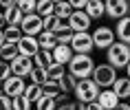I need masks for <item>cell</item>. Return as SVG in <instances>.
<instances>
[{"mask_svg": "<svg viewBox=\"0 0 130 110\" xmlns=\"http://www.w3.org/2000/svg\"><path fill=\"white\" fill-rule=\"evenodd\" d=\"M115 35H117V42H123L130 46V15L117 20V27H115Z\"/></svg>", "mask_w": 130, "mask_h": 110, "instance_id": "14", "label": "cell"}, {"mask_svg": "<svg viewBox=\"0 0 130 110\" xmlns=\"http://www.w3.org/2000/svg\"><path fill=\"white\" fill-rule=\"evenodd\" d=\"M5 18H7V27H20L24 20V13L18 7H11V9H5Z\"/></svg>", "mask_w": 130, "mask_h": 110, "instance_id": "20", "label": "cell"}, {"mask_svg": "<svg viewBox=\"0 0 130 110\" xmlns=\"http://www.w3.org/2000/svg\"><path fill=\"white\" fill-rule=\"evenodd\" d=\"M0 62H2V57H0Z\"/></svg>", "mask_w": 130, "mask_h": 110, "instance_id": "46", "label": "cell"}, {"mask_svg": "<svg viewBox=\"0 0 130 110\" xmlns=\"http://www.w3.org/2000/svg\"><path fill=\"white\" fill-rule=\"evenodd\" d=\"M99 86H97L95 82H93V77H88V79H79L77 82V88H75V97L77 101L82 103H93L99 99Z\"/></svg>", "mask_w": 130, "mask_h": 110, "instance_id": "3", "label": "cell"}, {"mask_svg": "<svg viewBox=\"0 0 130 110\" xmlns=\"http://www.w3.org/2000/svg\"><path fill=\"white\" fill-rule=\"evenodd\" d=\"M29 79H31V84L44 86V84H46V79H48V75H46V70H44V68H38V66H33V70H31Z\"/></svg>", "mask_w": 130, "mask_h": 110, "instance_id": "27", "label": "cell"}, {"mask_svg": "<svg viewBox=\"0 0 130 110\" xmlns=\"http://www.w3.org/2000/svg\"><path fill=\"white\" fill-rule=\"evenodd\" d=\"M84 11L90 15V20H99L102 15H106V2L104 0H90Z\"/></svg>", "mask_w": 130, "mask_h": 110, "instance_id": "16", "label": "cell"}, {"mask_svg": "<svg viewBox=\"0 0 130 110\" xmlns=\"http://www.w3.org/2000/svg\"><path fill=\"white\" fill-rule=\"evenodd\" d=\"M18 55H20V51H18V44H15V42H5L2 48H0V57H2V62H9V64H11Z\"/></svg>", "mask_w": 130, "mask_h": 110, "instance_id": "19", "label": "cell"}, {"mask_svg": "<svg viewBox=\"0 0 130 110\" xmlns=\"http://www.w3.org/2000/svg\"><path fill=\"white\" fill-rule=\"evenodd\" d=\"M51 2H55V5H57V2H64V0H51Z\"/></svg>", "mask_w": 130, "mask_h": 110, "instance_id": "45", "label": "cell"}, {"mask_svg": "<svg viewBox=\"0 0 130 110\" xmlns=\"http://www.w3.org/2000/svg\"><path fill=\"white\" fill-rule=\"evenodd\" d=\"M18 51H20V55H24V57H31V60H33L35 55L40 53V42H38V38L24 35V38L18 42Z\"/></svg>", "mask_w": 130, "mask_h": 110, "instance_id": "12", "label": "cell"}, {"mask_svg": "<svg viewBox=\"0 0 130 110\" xmlns=\"http://www.w3.org/2000/svg\"><path fill=\"white\" fill-rule=\"evenodd\" d=\"M7 29V18H5V11H0V31Z\"/></svg>", "mask_w": 130, "mask_h": 110, "instance_id": "39", "label": "cell"}, {"mask_svg": "<svg viewBox=\"0 0 130 110\" xmlns=\"http://www.w3.org/2000/svg\"><path fill=\"white\" fill-rule=\"evenodd\" d=\"M42 88H44V95H51V97H57L62 93L60 90V82H55V79H46V84H44Z\"/></svg>", "mask_w": 130, "mask_h": 110, "instance_id": "31", "label": "cell"}, {"mask_svg": "<svg viewBox=\"0 0 130 110\" xmlns=\"http://www.w3.org/2000/svg\"><path fill=\"white\" fill-rule=\"evenodd\" d=\"M86 110H104V108L97 101H93V103H86Z\"/></svg>", "mask_w": 130, "mask_h": 110, "instance_id": "40", "label": "cell"}, {"mask_svg": "<svg viewBox=\"0 0 130 110\" xmlns=\"http://www.w3.org/2000/svg\"><path fill=\"white\" fill-rule=\"evenodd\" d=\"M71 42H73V31H66V33H60V35H57V44L71 46Z\"/></svg>", "mask_w": 130, "mask_h": 110, "instance_id": "35", "label": "cell"}, {"mask_svg": "<svg viewBox=\"0 0 130 110\" xmlns=\"http://www.w3.org/2000/svg\"><path fill=\"white\" fill-rule=\"evenodd\" d=\"M46 75H48V79H55V82H60L62 77L66 75V68H64V64L53 62V64H51V66L46 68Z\"/></svg>", "mask_w": 130, "mask_h": 110, "instance_id": "24", "label": "cell"}, {"mask_svg": "<svg viewBox=\"0 0 130 110\" xmlns=\"http://www.w3.org/2000/svg\"><path fill=\"white\" fill-rule=\"evenodd\" d=\"M117 110H130V103L121 101V103H119V106H117Z\"/></svg>", "mask_w": 130, "mask_h": 110, "instance_id": "41", "label": "cell"}, {"mask_svg": "<svg viewBox=\"0 0 130 110\" xmlns=\"http://www.w3.org/2000/svg\"><path fill=\"white\" fill-rule=\"evenodd\" d=\"M15 7L20 9L24 15H31V13H35V9H38V0H18Z\"/></svg>", "mask_w": 130, "mask_h": 110, "instance_id": "29", "label": "cell"}, {"mask_svg": "<svg viewBox=\"0 0 130 110\" xmlns=\"http://www.w3.org/2000/svg\"><path fill=\"white\" fill-rule=\"evenodd\" d=\"M128 103H130V99H128Z\"/></svg>", "mask_w": 130, "mask_h": 110, "instance_id": "48", "label": "cell"}, {"mask_svg": "<svg viewBox=\"0 0 130 110\" xmlns=\"http://www.w3.org/2000/svg\"><path fill=\"white\" fill-rule=\"evenodd\" d=\"M90 15L86 13V11H73L69 18V27L73 33H84V31H88L90 29Z\"/></svg>", "mask_w": 130, "mask_h": 110, "instance_id": "10", "label": "cell"}, {"mask_svg": "<svg viewBox=\"0 0 130 110\" xmlns=\"http://www.w3.org/2000/svg\"><path fill=\"white\" fill-rule=\"evenodd\" d=\"M104 2H106V15L112 18V20H121L130 11L128 0H104Z\"/></svg>", "mask_w": 130, "mask_h": 110, "instance_id": "8", "label": "cell"}, {"mask_svg": "<svg viewBox=\"0 0 130 110\" xmlns=\"http://www.w3.org/2000/svg\"><path fill=\"white\" fill-rule=\"evenodd\" d=\"M2 90H5V95L15 99V97L24 95V90H27V84H24V77H18V75H11L7 82L2 84Z\"/></svg>", "mask_w": 130, "mask_h": 110, "instance_id": "9", "label": "cell"}, {"mask_svg": "<svg viewBox=\"0 0 130 110\" xmlns=\"http://www.w3.org/2000/svg\"><path fill=\"white\" fill-rule=\"evenodd\" d=\"M126 73H128V75H126V77H130V64H128V66H126Z\"/></svg>", "mask_w": 130, "mask_h": 110, "instance_id": "43", "label": "cell"}, {"mask_svg": "<svg viewBox=\"0 0 130 110\" xmlns=\"http://www.w3.org/2000/svg\"><path fill=\"white\" fill-rule=\"evenodd\" d=\"M106 57H108L110 66H115V68H126L130 64V46L123 44V42H115V44L106 51Z\"/></svg>", "mask_w": 130, "mask_h": 110, "instance_id": "2", "label": "cell"}, {"mask_svg": "<svg viewBox=\"0 0 130 110\" xmlns=\"http://www.w3.org/2000/svg\"><path fill=\"white\" fill-rule=\"evenodd\" d=\"M22 33L24 35H31V38H38V35L44 31V18L38 13H31V15H24V20L20 24Z\"/></svg>", "mask_w": 130, "mask_h": 110, "instance_id": "7", "label": "cell"}, {"mask_svg": "<svg viewBox=\"0 0 130 110\" xmlns=\"http://www.w3.org/2000/svg\"><path fill=\"white\" fill-rule=\"evenodd\" d=\"M11 75H13V73H11V64L9 62H0V82L5 84Z\"/></svg>", "mask_w": 130, "mask_h": 110, "instance_id": "33", "label": "cell"}, {"mask_svg": "<svg viewBox=\"0 0 130 110\" xmlns=\"http://www.w3.org/2000/svg\"><path fill=\"white\" fill-rule=\"evenodd\" d=\"M38 42H40L42 51H51V53H53L55 46H57V35L51 33V31H42V33L38 35Z\"/></svg>", "mask_w": 130, "mask_h": 110, "instance_id": "17", "label": "cell"}, {"mask_svg": "<svg viewBox=\"0 0 130 110\" xmlns=\"http://www.w3.org/2000/svg\"><path fill=\"white\" fill-rule=\"evenodd\" d=\"M95 60L90 57V55H77L71 60L69 64V73L71 75H75L77 79H88V77H93V70H95Z\"/></svg>", "mask_w": 130, "mask_h": 110, "instance_id": "1", "label": "cell"}, {"mask_svg": "<svg viewBox=\"0 0 130 110\" xmlns=\"http://www.w3.org/2000/svg\"><path fill=\"white\" fill-rule=\"evenodd\" d=\"M73 57H75V51L71 46H64V44H57L55 51H53V60L57 64H64V66H69Z\"/></svg>", "mask_w": 130, "mask_h": 110, "instance_id": "15", "label": "cell"}, {"mask_svg": "<svg viewBox=\"0 0 130 110\" xmlns=\"http://www.w3.org/2000/svg\"><path fill=\"white\" fill-rule=\"evenodd\" d=\"M2 93H5V90H2V82H0V95H2Z\"/></svg>", "mask_w": 130, "mask_h": 110, "instance_id": "44", "label": "cell"}, {"mask_svg": "<svg viewBox=\"0 0 130 110\" xmlns=\"http://www.w3.org/2000/svg\"><path fill=\"white\" fill-rule=\"evenodd\" d=\"M33 70V60L31 57H24V55H18L13 62H11V73L18 77H29Z\"/></svg>", "mask_w": 130, "mask_h": 110, "instance_id": "11", "label": "cell"}, {"mask_svg": "<svg viewBox=\"0 0 130 110\" xmlns=\"http://www.w3.org/2000/svg\"><path fill=\"white\" fill-rule=\"evenodd\" d=\"M71 13H73V7L69 5V0H64V2H57V5H55V15H57V18L69 20Z\"/></svg>", "mask_w": 130, "mask_h": 110, "instance_id": "28", "label": "cell"}, {"mask_svg": "<svg viewBox=\"0 0 130 110\" xmlns=\"http://www.w3.org/2000/svg\"><path fill=\"white\" fill-rule=\"evenodd\" d=\"M88 2H90V0H69V5L73 7V11H84Z\"/></svg>", "mask_w": 130, "mask_h": 110, "instance_id": "36", "label": "cell"}, {"mask_svg": "<svg viewBox=\"0 0 130 110\" xmlns=\"http://www.w3.org/2000/svg\"><path fill=\"white\" fill-rule=\"evenodd\" d=\"M97 103H99L104 110H117V106L121 103V99L115 95V90H112V88H104L102 93H99Z\"/></svg>", "mask_w": 130, "mask_h": 110, "instance_id": "13", "label": "cell"}, {"mask_svg": "<svg viewBox=\"0 0 130 110\" xmlns=\"http://www.w3.org/2000/svg\"><path fill=\"white\" fill-rule=\"evenodd\" d=\"M53 62H55V60H53V53H51V51H42V48H40V53L33 57V66H38V68H44V70H46Z\"/></svg>", "mask_w": 130, "mask_h": 110, "instance_id": "21", "label": "cell"}, {"mask_svg": "<svg viewBox=\"0 0 130 110\" xmlns=\"http://www.w3.org/2000/svg\"><path fill=\"white\" fill-rule=\"evenodd\" d=\"M7 42V38H5V31H0V48H2V44Z\"/></svg>", "mask_w": 130, "mask_h": 110, "instance_id": "42", "label": "cell"}, {"mask_svg": "<svg viewBox=\"0 0 130 110\" xmlns=\"http://www.w3.org/2000/svg\"><path fill=\"white\" fill-rule=\"evenodd\" d=\"M128 2H130V0H128Z\"/></svg>", "mask_w": 130, "mask_h": 110, "instance_id": "49", "label": "cell"}, {"mask_svg": "<svg viewBox=\"0 0 130 110\" xmlns=\"http://www.w3.org/2000/svg\"><path fill=\"white\" fill-rule=\"evenodd\" d=\"M0 110H13V99L7 97L5 93L0 95Z\"/></svg>", "mask_w": 130, "mask_h": 110, "instance_id": "34", "label": "cell"}, {"mask_svg": "<svg viewBox=\"0 0 130 110\" xmlns=\"http://www.w3.org/2000/svg\"><path fill=\"white\" fill-rule=\"evenodd\" d=\"M5 38H7V42H15V44H18V42L24 38V33H22L20 27H7L5 29Z\"/></svg>", "mask_w": 130, "mask_h": 110, "instance_id": "30", "label": "cell"}, {"mask_svg": "<svg viewBox=\"0 0 130 110\" xmlns=\"http://www.w3.org/2000/svg\"><path fill=\"white\" fill-rule=\"evenodd\" d=\"M77 82H79V79H77L75 75L66 73V75H64V77L60 79V90H62V93H66V95H69V93H75V88H77Z\"/></svg>", "mask_w": 130, "mask_h": 110, "instance_id": "22", "label": "cell"}, {"mask_svg": "<svg viewBox=\"0 0 130 110\" xmlns=\"http://www.w3.org/2000/svg\"><path fill=\"white\" fill-rule=\"evenodd\" d=\"M71 48H73L77 55H90V51L95 48V42H93V33H88V31H84V33H73V42H71Z\"/></svg>", "mask_w": 130, "mask_h": 110, "instance_id": "6", "label": "cell"}, {"mask_svg": "<svg viewBox=\"0 0 130 110\" xmlns=\"http://www.w3.org/2000/svg\"><path fill=\"white\" fill-rule=\"evenodd\" d=\"M13 110H33V108H31V101H29L27 97L20 95V97L13 99Z\"/></svg>", "mask_w": 130, "mask_h": 110, "instance_id": "32", "label": "cell"}, {"mask_svg": "<svg viewBox=\"0 0 130 110\" xmlns=\"http://www.w3.org/2000/svg\"><path fill=\"white\" fill-rule=\"evenodd\" d=\"M42 95H44V88H42V86H38V84H29L27 90H24V97H27L31 103H35Z\"/></svg>", "mask_w": 130, "mask_h": 110, "instance_id": "25", "label": "cell"}, {"mask_svg": "<svg viewBox=\"0 0 130 110\" xmlns=\"http://www.w3.org/2000/svg\"><path fill=\"white\" fill-rule=\"evenodd\" d=\"M18 5V0H0V7L2 9H11V7H15Z\"/></svg>", "mask_w": 130, "mask_h": 110, "instance_id": "38", "label": "cell"}, {"mask_svg": "<svg viewBox=\"0 0 130 110\" xmlns=\"http://www.w3.org/2000/svg\"><path fill=\"white\" fill-rule=\"evenodd\" d=\"M64 110H86V103H82V101H71Z\"/></svg>", "mask_w": 130, "mask_h": 110, "instance_id": "37", "label": "cell"}, {"mask_svg": "<svg viewBox=\"0 0 130 110\" xmlns=\"http://www.w3.org/2000/svg\"><path fill=\"white\" fill-rule=\"evenodd\" d=\"M35 108H38V110H57L55 97H51V95H42L40 99L35 101Z\"/></svg>", "mask_w": 130, "mask_h": 110, "instance_id": "26", "label": "cell"}, {"mask_svg": "<svg viewBox=\"0 0 130 110\" xmlns=\"http://www.w3.org/2000/svg\"><path fill=\"white\" fill-rule=\"evenodd\" d=\"M35 13L42 15V18L55 15V2H51V0H38V9H35Z\"/></svg>", "mask_w": 130, "mask_h": 110, "instance_id": "23", "label": "cell"}, {"mask_svg": "<svg viewBox=\"0 0 130 110\" xmlns=\"http://www.w3.org/2000/svg\"><path fill=\"white\" fill-rule=\"evenodd\" d=\"M93 82L99 86V88H112V84L117 82V68L106 64H97L95 70H93Z\"/></svg>", "mask_w": 130, "mask_h": 110, "instance_id": "4", "label": "cell"}, {"mask_svg": "<svg viewBox=\"0 0 130 110\" xmlns=\"http://www.w3.org/2000/svg\"><path fill=\"white\" fill-rule=\"evenodd\" d=\"M112 90L119 99H130V77H117L112 84Z\"/></svg>", "mask_w": 130, "mask_h": 110, "instance_id": "18", "label": "cell"}, {"mask_svg": "<svg viewBox=\"0 0 130 110\" xmlns=\"http://www.w3.org/2000/svg\"><path fill=\"white\" fill-rule=\"evenodd\" d=\"M93 42H95V48L108 51V48L117 42L115 29H110V27H97L95 31H93Z\"/></svg>", "mask_w": 130, "mask_h": 110, "instance_id": "5", "label": "cell"}, {"mask_svg": "<svg viewBox=\"0 0 130 110\" xmlns=\"http://www.w3.org/2000/svg\"><path fill=\"white\" fill-rule=\"evenodd\" d=\"M33 110H38V108H33Z\"/></svg>", "mask_w": 130, "mask_h": 110, "instance_id": "47", "label": "cell"}]
</instances>
